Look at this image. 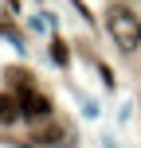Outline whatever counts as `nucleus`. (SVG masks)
<instances>
[{"label":"nucleus","instance_id":"f257e3e1","mask_svg":"<svg viewBox=\"0 0 141 148\" xmlns=\"http://www.w3.org/2000/svg\"><path fill=\"white\" fill-rule=\"evenodd\" d=\"M106 31H110V39L118 43L122 55H133L141 47V12H133L129 4H110L106 8Z\"/></svg>","mask_w":141,"mask_h":148},{"label":"nucleus","instance_id":"20e7f679","mask_svg":"<svg viewBox=\"0 0 141 148\" xmlns=\"http://www.w3.org/2000/svg\"><path fill=\"white\" fill-rule=\"evenodd\" d=\"M20 121V97L12 90H0V125H16Z\"/></svg>","mask_w":141,"mask_h":148},{"label":"nucleus","instance_id":"7ed1b4c3","mask_svg":"<svg viewBox=\"0 0 141 148\" xmlns=\"http://www.w3.org/2000/svg\"><path fill=\"white\" fill-rule=\"evenodd\" d=\"M71 129L63 125V121H39L35 129H31V148H71Z\"/></svg>","mask_w":141,"mask_h":148},{"label":"nucleus","instance_id":"39448f33","mask_svg":"<svg viewBox=\"0 0 141 148\" xmlns=\"http://www.w3.org/2000/svg\"><path fill=\"white\" fill-rule=\"evenodd\" d=\"M4 78H8V90H12V94H20V90L35 86V78H31V70H28V66H8V70H4Z\"/></svg>","mask_w":141,"mask_h":148},{"label":"nucleus","instance_id":"423d86ee","mask_svg":"<svg viewBox=\"0 0 141 148\" xmlns=\"http://www.w3.org/2000/svg\"><path fill=\"white\" fill-rule=\"evenodd\" d=\"M51 59H55V62H59V66H63V70H67V66H71V51H67V43H63V39H51Z\"/></svg>","mask_w":141,"mask_h":148},{"label":"nucleus","instance_id":"f03ea898","mask_svg":"<svg viewBox=\"0 0 141 148\" xmlns=\"http://www.w3.org/2000/svg\"><path fill=\"white\" fill-rule=\"evenodd\" d=\"M16 97H20V121H31V125H39V121L55 117V101H51V94H43L39 86L20 90Z\"/></svg>","mask_w":141,"mask_h":148}]
</instances>
